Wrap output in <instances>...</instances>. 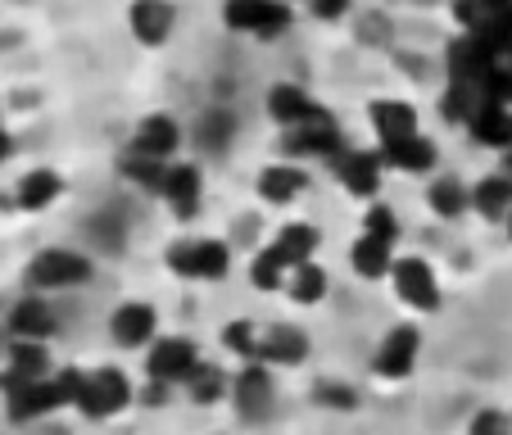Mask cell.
I'll return each mask as SVG.
<instances>
[{"instance_id":"obj_1","label":"cell","mask_w":512,"mask_h":435,"mask_svg":"<svg viewBox=\"0 0 512 435\" xmlns=\"http://www.w3.org/2000/svg\"><path fill=\"white\" fill-rule=\"evenodd\" d=\"M91 259L78 250H59V245H50V250H41L37 259L28 263V272H23V281H28L32 295H50V290H73V286H87L91 281Z\"/></svg>"},{"instance_id":"obj_2","label":"cell","mask_w":512,"mask_h":435,"mask_svg":"<svg viewBox=\"0 0 512 435\" xmlns=\"http://www.w3.org/2000/svg\"><path fill=\"white\" fill-rule=\"evenodd\" d=\"M223 23L245 37L272 41L290 28V5L286 0H223Z\"/></svg>"},{"instance_id":"obj_3","label":"cell","mask_w":512,"mask_h":435,"mask_svg":"<svg viewBox=\"0 0 512 435\" xmlns=\"http://www.w3.org/2000/svg\"><path fill=\"white\" fill-rule=\"evenodd\" d=\"M200 363H204L200 349L186 336H159L155 345L145 349V377L159 381V386H173V390H182L186 377H191Z\"/></svg>"},{"instance_id":"obj_4","label":"cell","mask_w":512,"mask_h":435,"mask_svg":"<svg viewBox=\"0 0 512 435\" xmlns=\"http://www.w3.org/2000/svg\"><path fill=\"white\" fill-rule=\"evenodd\" d=\"M232 268V254L223 241H177L168 245V272L186 281H223Z\"/></svg>"},{"instance_id":"obj_5","label":"cell","mask_w":512,"mask_h":435,"mask_svg":"<svg viewBox=\"0 0 512 435\" xmlns=\"http://www.w3.org/2000/svg\"><path fill=\"white\" fill-rule=\"evenodd\" d=\"M390 286H395V300L408 304V309H417V313L440 309V277L417 254H399L395 268H390Z\"/></svg>"},{"instance_id":"obj_6","label":"cell","mask_w":512,"mask_h":435,"mask_svg":"<svg viewBox=\"0 0 512 435\" xmlns=\"http://www.w3.org/2000/svg\"><path fill=\"white\" fill-rule=\"evenodd\" d=\"M132 404V381L123 377L118 368H96L87 372L78 395V413L91 417V422H105V417H118L123 408Z\"/></svg>"},{"instance_id":"obj_7","label":"cell","mask_w":512,"mask_h":435,"mask_svg":"<svg viewBox=\"0 0 512 435\" xmlns=\"http://www.w3.org/2000/svg\"><path fill=\"white\" fill-rule=\"evenodd\" d=\"M281 150H286V159L290 164H300V159H331L340 150V127H336V118L327 114V109H318V114L309 118V123H300V127H290L286 136H281Z\"/></svg>"},{"instance_id":"obj_8","label":"cell","mask_w":512,"mask_h":435,"mask_svg":"<svg viewBox=\"0 0 512 435\" xmlns=\"http://www.w3.org/2000/svg\"><path fill=\"white\" fill-rule=\"evenodd\" d=\"M109 340L118 349H150L159 340V309L145 300H127L109 313Z\"/></svg>"},{"instance_id":"obj_9","label":"cell","mask_w":512,"mask_h":435,"mask_svg":"<svg viewBox=\"0 0 512 435\" xmlns=\"http://www.w3.org/2000/svg\"><path fill=\"white\" fill-rule=\"evenodd\" d=\"M127 150L155 159V164H173L177 150H182V127H177V118H168V114H145L141 123L132 127Z\"/></svg>"},{"instance_id":"obj_10","label":"cell","mask_w":512,"mask_h":435,"mask_svg":"<svg viewBox=\"0 0 512 435\" xmlns=\"http://www.w3.org/2000/svg\"><path fill=\"white\" fill-rule=\"evenodd\" d=\"M417 349H422V336H417V327H390L386 340L377 345V354H372V372L386 381H404L408 372L417 368Z\"/></svg>"},{"instance_id":"obj_11","label":"cell","mask_w":512,"mask_h":435,"mask_svg":"<svg viewBox=\"0 0 512 435\" xmlns=\"http://www.w3.org/2000/svg\"><path fill=\"white\" fill-rule=\"evenodd\" d=\"M5 408H10L14 422H41V417L68 408V399H64V390H59V381L46 377V381H28V386L5 390Z\"/></svg>"},{"instance_id":"obj_12","label":"cell","mask_w":512,"mask_h":435,"mask_svg":"<svg viewBox=\"0 0 512 435\" xmlns=\"http://www.w3.org/2000/svg\"><path fill=\"white\" fill-rule=\"evenodd\" d=\"M309 358V336L300 327H263L259 331V354L254 363L263 368H300Z\"/></svg>"},{"instance_id":"obj_13","label":"cell","mask_w":512,"mask_h":435,"mask_svg":"<svg viewBox=\"0 0 512 435\" xmlns=\"http://www.w3.org/2000/svg\"><path fill=\"white\" fill-rule=\"evenodd\" d=\"M127 28L141 46H164L177 28V10L173 0H132V10H127Z\"/></svg>"},{"instance_id":"obj_14","label":"cell","mask_w":512,"mask_h":435,"mask_svg":"<svg viewBox=\"0 0 512 435\" xmlns=\"http://www.w3.org/2000/svg\"><path fill=\"white\" fill-rule=\"evenodd\" d=\"M50 377V349L41 340H10V354H5V372H0V386H28V381H46Z\"/></svg>"},{"instance_id":"obj_15","label":"cell","mask_w":512,"mask_h":435,"mask_svg":"<svg viewBox=\"0 0 512 435\" xmlns=\"http://www.w3.org/2000/svg\"><path fill=\"white\" fill-rule=\"evenodd\" d=\"M331 168H336V177L345 182L349 195H358V200H368V195H377L381 186V155H363V150H336L331 155Z\"/></svg>"},{"instance_id":"obj_16","label":"cell","mask_w":512,"mask_h":435,"mask_svg":"<svg viewBox=\"0 0 512 435\" xmlns=\"http://www.w3.org/2000/svg\"><path fill=\"white\" fill-rule=\"evenodd\" d=\"M263 109H268V118L281 127V132H290V127L309 123L322 105L304 87H295V82H277V87L268 91V100H263Z\"/></svg>"},{"instance_id":"obj_17","label":"cell","mask_w":512,"mask_h":435,"mask_svg":"<svg viewBox=\"0 0 512 435\" xmlns=\"http://www.w3.org/2000/svg\"><path fill=\"white\" fill-rule=\"evenodd\" d=\"M168 200V209L177 213V218H195V209H200V195H204V173L195 164H168L164 173V191H159Z\"/></svg>"},{"instance_id":"obj_18","label":"cell","mask_w":512,"mask_h":435,"mask_svg":"<svg viewBox=\"0 0 512 435\" xmlns=\"http://www.w3.org/2000/svg\"><path fill=\"white\" fill-rule=\"evenodd\" d=\"M5 327H10V340H41V345H46V340L55 336V313H50L46 295H23L10 309Z\"/></svg>"},{"instance_id":"obj_19","label":"cell","mask_w":512,"mask_h":435,"mask_svg":"<svg viewBox=\"0 0 512 435\" xmlns=\"http://www.w3.org/2000/svg\"><path fill=\"white\" fill-rule=\"evenodd\" d=\"M259 200L263 204H277V209H286V204H295L304 195V186H309V177H304L300 164H290V159H281V164H268L259 173Z\"/></svg>"},{"instance_id":"obj_20","label":"cell","mask_w":512,"mask_h":435,"mask_svg":"<svg viewBox=\"0 0 512 435\" xmlns=\"http://www.w3.org/2000/svg\"><path fill=\"white\" fill-rule=\"evenodd\" d=\"M368 118H372V132H377L381 145L417 136V109L408 105V100H372Z\"/></svg>"},{"instance_id":"obj_21","label":"cell","mask_w":512,"mask_h":435,"mask_svg":"<svg viewBox=\"0 0 512 435\" xmlns=\"http://www.w3.org/2000/svg\"><path fill=\"white\" fill-rule=\"evenodd\" d=\"M59 195H64V177H59L55 168H32V173H23L19 182H14V204H19L23 213L50 209Z\"/></svg>"},{"instance_id":"obj_22","label":"cell","mask_w":512,"mask_h":435,"mask_svg":"<svg viewBox=\"0 0 512 435\" xmlns=\"http://www.w3.org/2000/svg\"><path fill=\"white\" fill-rule=\"evenodd\" d=\"M377 155H381V164H386V168H399V173H413V177L417 173H431L435 159H440V155H435V141H426L422 132L404 136V141L381 145Z\"/></svg>"},{"instance_id":"obj_23","label":"cell","mask_w":512,"mask_h":435,"mask_svg":"<svg viewBox=\"0 0 512 435\" xmlns=\"http://www.w3.org/2000/svg\"><path fill=\"white\" fill-rule=\"evenodd\" d=\"M232 399L245 417H259L263 408L272 404V368H263V363H245V368L232 377Z\"/></svg>"},{"instance_id":"obj_24","label":"cell","mask_w":512,"mask_h":435,"mask_svg":"<svg viewBox=\"0 0 512 435\" xmlns=\"http://www.w3.org/2000/svg\"><path fill=\"white\" fill-rule=\"evenodd\" d=\"M395 250H399V245L372 241V236L358 232V241L349 245V263H354V272L363 281H381V277H390V268H395V259H399Z\"/></svg>"},{"instance_id":"obj_25","label":"cell","mask_w":512,"mask_h":435,"mask_svg":"<svg viewBox=\"0 0 512 435\" xmlns=\"http://www.w3.org/2000/svg\"><path fill=\"white\" fill-rule=\"evenodd\" d=\"M472 213L490 218V223H508L512 213V186L499 173H485L481 182H472Z\"/></svg>"},{"instance_id":"obj_26","label":"cell","mask_w":512,"mask_h":435,"mask_svg":"<svg viewBox=\"0 0 512 435\" xmlns=\"http://www.w3.org/2000/svg\"><path fill=\"white\" fill-rule=\"evenodd\" d=\"M426 204L435 209V218H463L467 209H472V186L463 182V177H435L431 186H426Z\"/></svg>"},{"instance_id":"obj_27","label":"cell","mask_w":512,"mask_h":435,"mask_svg":"<svg viewBox=\"0 0 512 435\" xmlns=\"http://www.w3.org/2000/svg\"><path fill=\"white\" fill-rule=\"evenodd\" d=\"M286 295L300 304V309H313V304H322V300H327V268H322L318 259L300 263V268H290Z\"/></svg>"},{"instance_id":"obj_28","label":"cell","mask_w":512,"mask_h":435,"mask_svg":"<svg viewBox=\"0 0 512 435\" xmlns=\"http://www.w3.org/2000/svg\"><path fill=\"white\" fill-rule=\"evenodd\" d=\"M272 250L281 254V259L290 263V268H300V263H313V254H318V227L309 223H286L277 232V241H272Z\"/></svg>"},{"instance_id":"obj_29","label":"cell","mask_w":512,"mask_h":435,"mask_svg":"<svg viewBox=\"0 0 512 435\" xmlns=\"http://www.w3.org/2000/svg\"><path fill=\"white\" fill-rule=\"evenodd\" d=\"M186 395H191V404H200V408H209V404H218V399H227L232 395V377H227L218 363H200V368L186 377Z\"/></svg>"},{"instance_id":"obj_30","label":"cell","mask_w":512,"mask_h":435,"mask_svg":"<svg viewBox=\"0 0 512 435\" xmlns=\"http://www.w3.org/2000/svg\"><path fill=\"white\" fill-rule=\"evenodd\" d=\"M286 277H290V263L281 259L277 250H259L250 259V281H254V290H268V295H277V290H286Z\"/></svg>"},{"instance_id":"obj_31","label":"cell","mask_w":512,"mask_h":435,"mask_svg":"<svg viewBox=\"0 0 512 435\" xmlns=\"http://www.w3.org/2000/svg\"><path fill=\"white\" fill-rule=\"evenodd\" d=\"M118 168H123V177L132 186H141V191H164V173H168V164H155V159H145V155H136V150H127L123 159H118Z\"/></svg>"},{"instance_id":"obj_32","label":"cell","mask_w":512,"mask_h":435,"mask_svg":"<svg viewBox=\"0 0 512 435\" xmlns=\"http://www.w3.org/2000/svg\"><path fill=\"white\" fill-rule=\"evenodd\" d=\"M259 331L263 327H254V322H245V318H236L232 327L223 331V345L232 349L241 363H254V354H259Z\"/></svg>"},{"instance_id":"obj_33","label":"cell","mask_w":512,"mask_h":435,"mask_svg":"<svg viewBox=\"0 0 512 435\" xmlns=\"http://www.w3.org/2000/svg\"><path fill=\"white\" fill-rule=\"evenodd\" d=\"M363 236L386 241V245H399V218L386 209V204H372V209L363 213Z\"/></svg>"},{"instance_id":"obj_34","label":"cell","mask_w":512,"mask_h":435,"mask_svg":"<svg viewBox=\"0 0 512 435\" xmlns=\"http://www.w3.org/2000/svg\"><path fill=\"white\" fill-rule=\"evenodd\" d=\"M467 435H512V417L503 408H481V413L467 422Z\"/></svg>"},{"instance_id":"obj_35","label":"cell","mask_w":512,"mask_h":435,"mask_svg":"<svg viewBox=\"0 0 512 435\" xmlns=\"http://www.w3.org/2000/svg\"><path fill=\"white\" fill-rule=\"evenodd\" d=\"M309 10L318 23H340L349 10H354V0H309Z\"/></svg>"},{"instance_id":"obj_36","label":"cell","mask_w":512,"mask_h":435,"mask_svg":"<svg viewBox=\"0 0 512 435\" xmlns=\"http://www.w3.org/2000/svg\"><path fill=\"white\" fill-rule=\"evenodd\" d=\"M499 177L512 186V145H508V150H503V159H499Z\"/></svg>"},{"instance_id":"obj_37","label":"cell","mask_w":512,"mask_h":435,"mask_svg":"<svg viewBox=\"0 0 512 435\" xmlns=\"http://www.w3.org/2000/svg\"><path fill=\"white\" fill-rule=\"evenodd\" d=\"M10 155H14V136L5 132V127H0V164H5Z\"/></svg>"},{"instance_id":"obj_38","label":"cell","mask_w":512,"mask_h":435,"mask_svg":"<svg viewBox=\"0 0 512 435\" xmlns=\"http://www.w3.org/2000/svg\"><path fill=\"white\" fill-rule=\"evenodd\" d=\"M503 227H508V241H512V213H508V223H503Z\"/></svg>"},{"instance_id":"obj_39","label":"cell","mask_w":512,"mask_h":435,"mask_svg":"<svg viewBox=\"0 0 512 435\" xmlns=\"http://www.w3.org/2000/svg\"><path fill=\"white\" fill-rule=\"evenodd\" d=\"M286 5H290V0H286Z\"/></svg>"}]
</instances>
